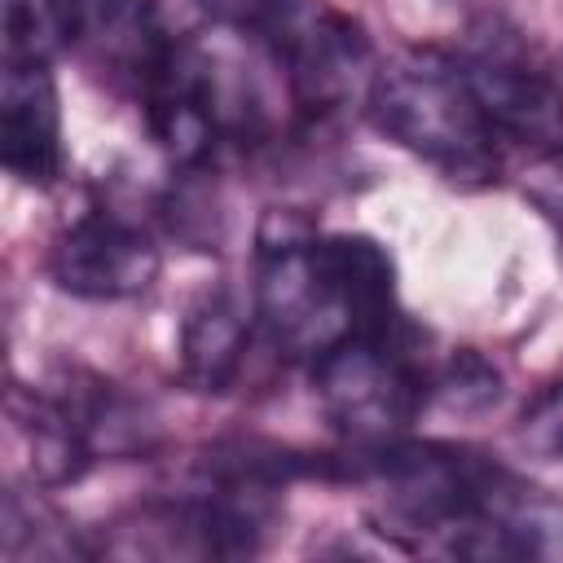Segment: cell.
Instances as JSON below:
<instances>
[{
    "mask_svg": "<svg viewBox=\"0 0 563 563\" xmlns=\"http://www.w3.org/2000/svg\"><path fill=\"white\" fill-rule=\"evenodd\" d=\"M369 119L400 150L462 185L497 176V132L484 119L462 57L440 48H405L369 79Z\"/></svg>",
    "mask_w": 563,
    "mask_h": 563,
    "instance_id": "1",
    "label": "cell"
},
{
    "mask_svg": "<svg viewBox=\"0 0 563 563\" xmlns=\"http://www.w3.org/2000/svg\"><path fill=\"white\" fill-rule=\"evenodd\" d=\"M255 317L286 356L317 361L361 334L356 308L325 255V238L299 211H264L255 229Z\"/></svg>",
    "mask_w": 563,
    "mask_h": 563,
    "instance_id": "2",
    "label": "cell"
},
{
    "mask_svg": "<svg viewBox=\"0 0 563 563\" xmlns=\"http://www.w3.org/2000/svg\"><path fill=\"white\" fill-rule=\"evenodd\" d=\"M312 387L321 413L356 444L396 440L431 391L422 365L396 339V325L383 334H347L321 352L312 361Z\"/></svg>",
    "mask_w": 563,
    "mask_h": 563,
    "instance_id": "3",
    "label": "cell"
},
{
    "mask_svg": "<svg viewBox=\"0 0 563 563\" xmlns=\"http://www.w3.org/2000/svg\"><path fill=\"white\" fill-rule=\"evenodd\" d=\"M466 84L497 141L554 150L563 145V84L541 70L515 40H484L462 57Z\"/></svg>",
    "mask_w": 563,
    "mask_h": 563,
    "instance_id": "4",
    "label": "cell"
},
{
    "mask_svg": "<svg viewBox=\"0 0 563 563\" xmlns=\"http://www.w3.org/2000/svg\"><path fill=\"white\" fill-rule=\"evenodd\" d=\"M48 273L75 299H128L154 286L158 246L141 224L110 211H92L53 238Z\"/></svg>",
    "mask_w": 563,
    "mask_h": 563,
    "instance_id": "5",
    "label": "cell"
},
{
    "mask_svg": "<svg viewBox=\"0 0 563 563\" xmlns=\"http://www.w3.org/2000/svg\"><path fill=\"white\" fill-rule=\"evenodd\" d=\"M145 119L154 141L176 163H202L224 123L211 57L189 40H167L145 84Z\"/></svg>",
    "mask_w": 563,
    "mask_h": 563,
    "instance_id": "6",
    "label": "cell"
},
{
    "mask_svg": "<svg viewBox=\"0 0 563 563\" xmlns=\"http://www.w3.org/2000/svg\"><path fill=\"white\" fill-rule=\"evenodd\" d=\"M277 48L286 57L290 92L308 114L339 110L361 84L369 92V79H374L369 40L352 18H343L334 9L299 4V13L277 35Z\"/></svg>",
    "mask_w": 563,
    "mask_h": 563,
    "instance_id": "7",
    "label": "cell"
},
{
    "mask_svg": "<svg viewBox=\"0 0 563 563\" xmlns=\"http://www.w3.org/2000/svg\"><path fill=\"white\" fill-rule=\"evenodd\" d=\"M0 163L22 185H53L62 172V106L44 57H4Z\"/></svg>",
    "mask_w": 563,
    "mask_h": 563,
    "instance_id": "8",
    "label": "cell"
},
{
    "mask_svg": "<svg viewBox=\"0 0 563 563\" xmlns=\"http://www.w3.org/2000/svg\"><path fill=\"white\" fill-rule=\"evenodd\" d=\"M53 9L66 48H75L97 70L132 75L136 84H145L167 44L150 0H53Z\"/></svg>",
    "mask_w": 563,
    "mask_h": 563,
    "instance_id": "9",
    "label": "cell"
},
{
    "mask_svg": "<svg viewBox=\"0 0 563 563\" xmlns=\"http://www.w3.org/2000/svg\"><path fill=\"white\" fill-rule=\"evenodd\" d=\"M251 317L233 290H207L180 325V378L194 391H224L242 369Z\"/></svg>",
    "mask_w": 563,
    "mask_h": 563,
    "instance_id": "10",
    "label": "cell"
},
{
    "mask_svg": "<svg viewBox=\"0 0 563 563\" xmlns=\"http://www.w3.org/2000/svg\"><path fill=\"white\" fill-rule=\"evenodd\" d=\"M9 431L26 449V475L40 488L75 484L92 462V449L79 435V427H75L70 409L62 405V396L9 391Z\"/></svg>",
    "mask_w": 563,
    "mask_h": 563,
    "instance_id": "11",
    "label": "cell"
},
{
    "mask_svg": "<svg viewBox=\"0 0 563 563\" xmlns=\"http://www.w3.org/2000/svg\"><path fill=\"white\" fill-rule=\"evenodd\" d=\"M62 405L70 409L79 435L88 440L92 457H132L145 453L154 444V422L150 413L123 396L114 383H92V387H70V396H62Z\"/></svg>",
    "mask_w": 563,
    "mask_h": 563,
    "instance_id": "12",
    "label": "cell"
},
{
    "mask_svg": "<svg viewBox=\"0 0 563 563\" xmlns=\"http://www.w3.org/2000/svg\"><path fill=\"white\" fill-rule=\"evenodd\" d=\"M62 40V22L53 0H4V57H53Z\"/></svg>",
    "mask_w": 563,
    "mask_h": 563,
    "instance_id": "13",
    "label": "cell"
},
{
    "mask_svg": "<svg viewBox=\"0 0 563 563\" xmlns=\"http://www.w3.org/2000/svg\"><path fill=\"white\" fill-rule=\"evenodd\" d=\"M444 405H453V409H484V405H493L497 396H501V378H497V369L488 365V361H479L475 352H457L449 365H444V374L435 378V387H431Z\"/></svg>",
    "mask_w": 563,
    "mask_h": 563,
    "instance_id": "14",
    "label": "cell"
},
{
    "mask_svg": "<svg viewBox=\"0 0 563 563\" xmlns=\"http://www.w3.org/2000/svg\"><path fill=\"white\" fill-rule=\"evenodd\" d=\"M519 194L537 207V216L559 233L563 242V145L541 150L523 172H519Z\"/></svg>",
    "mask_w": 563,
    "mask_h": 563,
    "instance_id": "15",
    "label": "cell"
},
{
    "mask_svg": "<svg viewBox=\"0 0 563 563\" xmlns=\"http://www.w3.org/2000/svg\"><path fill=\"white\" fill-rule=\"evenodd\" d=\"M216 22L233 26V31H251V35H268L277 40L286 31V22L299 13V0H198Z\"/></svg>",
    "mask_w": 563,
    "mask_h": 563,
    "instance_id": "16",
    "label": "cell"
},
{
    "mask_svg": "<svg viewBox=\"0 0 563 563\" xmlns=\"http://www.w3.org/2000/svg\"><path fill=\"white\" fill-rule=\"evenodd\" d=\"M519 444L537 457H563V383L545 387L519 418Z\"/></svg>",
    "mask_w": 563,
    "mask_h": 563,
    "instance_id": "17",
    "label": "cell"
}]
</instances>
